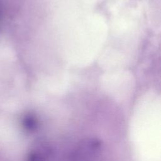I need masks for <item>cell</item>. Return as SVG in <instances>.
<instances>
[{
	"label": "cell",
	"instance_id": "6da1fadb",
	"mask_svg": "<svg viewBox=\"0 0 161 161\" xmlns=\"http://www.w3.org/2000/svg\"><path fill=\"white\" fill-rule=\"evenodd\" d=\"M101 142L96 138L82 140L71 154L72 161H92L101 151Z\"/></svg>",
	"mask_w": 161,
	"mask_h": 161
},
{
	"label": "cell",
	"instance_id": "7a4b0ae2",
	"mask_svg": "<svg viewBox=\"0 0 161 161\" xmlns=\"http://www.w3.org/2000/svg\"><path fill=\"white\" fill-rule=\"evenodd\" d=\"M50 153L49 147L46 143H40L36 148L28 153L26 161H46Z\"/></svg>",
	"mask_w": 161,
	"mask_h": 161
},
{
	"label": "cell",
	"instance_id": "3957f363",
	"mask_svg": "<svg viewBox=\"0 0 161 161\" xmlns=\"http://www.w3.org/2000/svg\"><path fill=\"white\" fill-rule=\"evenodd\" d=\"M21 125L25 131L28 132H33L35 131L38 127V119L33 114L27 113L22 118Z\"/></svg>",
	"mask_w": 161,
	"mask_h": 161
}]
</instances>
